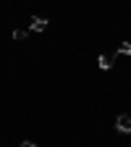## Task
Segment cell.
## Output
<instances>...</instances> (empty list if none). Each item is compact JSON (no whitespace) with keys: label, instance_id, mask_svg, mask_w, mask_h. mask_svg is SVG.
I'll return each mask as SVG.
<instances>
[{"label":"cell","instance_id":"6da1fadb","mask_svg":"<svg viewBox=\"0 0 131 147\" xmlns=\"http://www.w3.org/2000/svg\"><path fill=\"white\" fill-rule=\"evenodd\" d=\"M116 129H118L121 134H131V116L128 113H121L116 118Z\"/></svg>","mask_w":131,"mask_h":147},{"label":"cell","instance_id":"7a4b0ae2","mask_svg":"<svg viewBox=\"0 0 131 147\" xmlns=\"http://www.w3.org/2000/svg\"><path fill=\"white\" fill-rule=\"evenodd\" d=\"M32 29H34V32H45V29H47V18L34 16V18H32Z\"/></svg>","mask_w":131,"mask_h":147},{"label":"cell","instance_id":"3957f363","mask_svg":"<svg viewBox=\"0 0 131 147\" xmlns=\"http://www.w3.org/2000/svg\"><path fill=\"white\" fill-rule=\"evenodd\" d=\"M110 66H113V55H100V68L107 71Z\"/></svg>","mask_w":131,"mask_h":147},{"label":"cell","instance_id":"277c9868","mask_svg":"<svg viewBox=\"0 0 131 147\" xmlns=\"http://www.w3.org/2000/svg\"><path fill=\"white\" fill-rule=\"evenodd\" d=\"M118 53H121V55H131V42H121Z\"/></svg>","mask_w":131,"mask_h":147},{"label":"cell","instance_id":"5b68a950","mask_svg":"<svg viewBox=\"0 0 131 147\" xmlns=\"http://www.w3.org/2000/svg\"><path fill=\"white\" fill-rule=\"evenodd\" d=\"M13 40H26V32H21V29L13 32Z\"/></svg>","mask_w":131,"mask_h":147},{"label":"cell","instance_id":"8992f818","mask_svg":"<svg viewBox=\"0 0 131 147\" xmlns=\"http://www.w3.org/2000/svg\"><path fill=\"white\" fill-rule=\"evenodd\" d=\"M21 147H37L34 142H21Z\"/></svg>","mask_w":131,"mask_h":147}]
</instances>
